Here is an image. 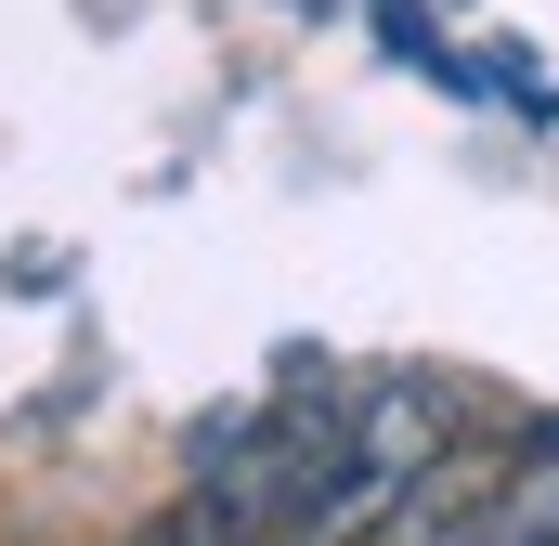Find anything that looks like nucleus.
<instances>
[{
  "label": "nucleus",
  "mask_w": 559,
  "mask_h": 546,
  "mask_svg": "<svg viewBox=\"0 0 559 546\" xmlns=\"http://www.w3.org/2000/svg\"><path fill=\"white\" fill-rule=\"evenodd\" d=\"M442 391L429 378H378V391H352L338 404V455H325V482L299 495V521H286L274 546H365L404 495H417V468L442 455Z\"/></svg>",
  "instance_id": "f257e3e1"
},
{
  "label": "nucleus",
  "mask_w": 559,
  "mask_h": 546,
  "mask_svg": "<svg viewBox=\"0 0 559 546\" xmlns=\"http://www.w3.org/2000/svg\"><path fill=\"white\" fill-rule=\"evenodd\" d=\"M391 521H404V546H559V442L455 455V468L429 455Z\"/></svg>",
  "instance_id": "f03ea898"
},
{
  "label": "nucleus",
  "mask_w": 559,
  "mask_h": 546,
  "mask_svg": "<svg viewBox=\"0 0 559 546\" xmlns=\"http://www.w3.org/2000/svg\"><path fill=\"white\" fill-rule=\"evenodd\" d=\"M131 546H169V534H131Z\"/></svg>",
  "instance_id": "7ed1b4c3"
}]
</instances>
